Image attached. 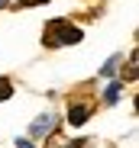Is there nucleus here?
I'll return each mask as SVG.
<instances>
[{
    "label": "nucleus",
    "mask_w": 139,
    "mask_h": 148,
    "mask_svg": "<svg viewBox=\"0 0 139 148\" xmlns=\"http://www.w3.org/2000/svg\"><path fill=\"white\" fill-rule=\"evenodd\" d=\"M36 3H45V0H23V7H36Z\"/></svg>",
    "instance_id": "7"
},
{
    "label": "nucleus",
    "mask_w": 139,
    "mask_h": 148,
    "mask_svg": "<svg viewBox=\"0 0 139 148\" xmlns=\"http://www.w3.org/2000/svg\"><path fill=\"white\" fill-rule=\"evenodd\" d=\"M10 97H13V84H10L7 77H0V103L10 100Z\"/></svg>",
    "instance_id": "5"
},
{
    "label": "nucleus",
    "mask_w": 139,
    "mask_h": 148,
    "mask_svg": "<svg viewBox=\"0 0 139 148\" xmlns=\"http://www.w3.org/2000/svg\"><path fill=\"white\" fill-rule=\"evenodd\" d=\"M0 7H7V0H0Z\"/></svg>",
    "instance_id": "9"
},
{
    "label": "nucleus",
    "mask_w": 139,
    "mask_h": 148,
    "mask_svg": "<svg viewBox=\"0 0 139 148\" xmlns=\"http://www.w3.org/2000/svg\"><path fill=\"white\" fill-rule=\"evenodd\" d=\"M120 90H123V84L113 81V84L107 87V93H104V103H117V100H120Z\"/></svg>",
    "instance_id": "4"
},
{
    "label": "nucleus",
    "mask_w": 139,
    "mask_h": 148,
    "mask_svg": "<svg viewBox=\"0 0 139 148\" xmlns=\"http://www.w3.org/2000/svg\"><path fill=\"white\" fill-rule=\"evenodd\" d=\"M87 116H91V106H84V103H78V106L68 110V122H71V126H84Z\"/></svg>",
    "instance_id": "3"
},
{
    "label": "nucleus",
    "mask_w": 139,
    "mask_h": 148,
    "mask_svg": "<svg viewBox=\"0 0 139 148\" xmlns=\"http://www.w3.org/2000/svg\"><path fill=\"white\" fill-rule=\"evenodd\" d=\"M117 64H120V55H113V58L104 64V71H100V74H104V77H113V74H117Z\"/></svg>",
    "instance_id": "6"
},
{
    "label": "nucleus",
    "mask_w": 139,
    "mask_h": 148,
    "mask_svg": "<svg viewBox=\"0 0 139 148\" xmlns=\"http://www.w3.org/2000/svg\"><path fill=\"white\" fill-rule=\"evenodd\" d=\"M16 148H33V145H29L26 138H19V142H16Z\"/></svg>",
    "instance_id": "8"
},
{
    "label": "nucleus",
    "mask_w": 139,
    "mask_h": 148,
    "mask_svg": "<svg viewBox=\"0 0 139 148\" xmlns=\"http://www.w3.org/2000/svg\"><path fill=\"white\" fill-rule=\"evenodd\" d=\"M49 132H55V116H52V113H42L33 126H29V135L42 138V135H49Z\"/></svg>",
    "instance_id": "2"
},
{
    "label": "nucleus",
    "mask_w": 139,
    "mask_h": 148,
    "mask_svg": "<svg viewBox=\"0 0 139 148\" xmlns=\"http://www.w3.org/2000/svg\"><path fill=\"white\" fill-rule=\"evenodd\" d=\"M45 42L49 45H75V42H81V29L71 26L68 19H52L45 26Z\"/></svg>",
    "instance_id": "1"
}]
</instances>
